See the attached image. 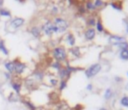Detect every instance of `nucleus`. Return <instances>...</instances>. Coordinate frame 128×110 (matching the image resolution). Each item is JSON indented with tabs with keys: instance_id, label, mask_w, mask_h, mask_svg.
<instances>
[{
	"instance_id": "obj_31",
	"label": "nucleus",
	"mask_w": 128,
	"mask_h": 110,
	"mask_svg": "<svg viewBox=\"0 0 128 110\" xmlns=\"http://www.w3.org/2000/svg\"><path fill=\"white\" fill-rule=\"evenodd\" d=\"M62 66H63V65H62L60 62H58V61H54V62L52 63V67L55 68V69H57V70H59Z\"/></svg>"
},
{
	"instance_id": "obj_25",
	"label": "nucleus",
	"mask_w": 128,
	"mask_h": 110,
	"mask_svg": "<svg viewBox=\"0 0 128 110\" xmlns=\"http://www.w3.org/2000/svg\"><path fill=\"white\" fill-rule=\"evenodd\" d=\"M120 104L123 107H128V95H124L120 99Z\"/></svg>"
},
{
	"instance_id": "obj_20",
	"label": "nucleus",
	"mask_w": 128,
	"mask_h": 110,
	"mask_svg": "<svg viewBox=\"0 0 128 110\" xmlns=\"http://www.w3.org/2000/svg\"><path fill=\"white\" fill-rule=\"evenodd\" d=\"M0 16H2V17H11V12L7 8L1 7L0 8Z\"/></svg>"
},
{
	"instance_id": "obj_3",
	"label": "nucleus",
	"mask_w": 128,
	"mask_h": 110,
	"mask_svg": "<svg viewBox=\"0 0 128 110\" xmlns=\"http://www.w3.org/2000/svg\"><path fill=\"white\" fill-rule=\"evenodd\" d=\"M52 54H53V57H54L55 61H58L60 63L64 62V61H67V50L62 45L53 48Z\"/></svg>"
},
{
	"instance_id": "obj_10",
	"label": "nucleus",
	"mask_w": 128,
	"mask_h": 110,
	"mask_svg": "<svg viewBox=\"0 0 128 110\" xmlns=\"http://www.w3.org/2000/svg\"><path fill=\"white\" fill-rule=\"evenodd\" d=\"M125 40H126L125 37L119 36V35H110V36H109V39H108V41H109L112 45H114V46H115L116 44L122 42V41H125Z\"/></svg>"
},
{
	"instance_id": "obj_32",
	"label": "nucleus",
	"mask_w": 128,
	"mask_h": 110,
	"mask_svg": "<svg viewBox=\"0 0 128 110\" xmlns=\"http://www.w3.org/2000/svg\"><path fill=\"white\" fill-rule=\"evenodd\" d=\"M24 103L27 105V107H28L30 110H36V107H35L31 102H29V101H24Z\"/></svg>"
},
{
	"instance_id": "obj_6",
	"label": "nucleus",
	"mask_w": 128,
	"mask_h": 110,
	"mask_svg": "<svg viewBox=\"0 0 128 110\" xmlns=\"http://www.w3.org/2000/svg\"><path fill=\"white\" fill-rule=\"evenodd\" d=\"M25 23V19L22 17H14L10 21V27L12 29H18Z\"/></svg>"
},
{
	"instance_id": "obj_35",
	"label": "nucleus",
	"mask_w": 128,
	"mask_h": 110,
	"mask_svg": "<svg viewBox=\"0 0 128 110\" xmlns=\"http://www.w3.org/2000/svg\"><path fill=\"white\" fill-rule=\"evenodd\" d=\"M124 22H125V29H126V33H128V20L127 19H125L124 20Z\"/></svg>"
},
{
	"instance_id": "obj_11",
	"label": "nucleus",
	"mask_w": 128,
	"mask_h": 110,
	"mask_svg": "<svg viewBox=\"0 0 128 110\" xmlns=\"http://www.w3.org/2000/svg\"><path fill=\"white\" fill-rule=\"evenodd\" d=\"M4 67H5V69L7 70L8 73H10L11 75L14 74V72H15V66H14L13 61H11V60L4 61Z\"/></svg>"
},
{
	"instance_id": "obj_36",
	"label": "nucleus",
	"mask_w": 128,
	"mask_h": 110,
	"mask_svg": "<svg viewBox=\"0 0 128 110\" xmlns=\"http://www.w3.org/2000/svg\"><path fill=\"white\" fill-rule=\"evenodd\" d=\"M115 80H116V81H119V82H120V81H122V78H119V77H115Z\"/></svg>"
},
{
	"instance_id": "obj_15",
	"label": "nucleus",
	"mask_w": 128,
	"mask_h": 110,
	"mask_svg": "<svg viewBox=\"0 0 128 110\" xmlns=\"http://www.w3.org/2000/svg\"><path fill=\"white\" fill-rule=\"evenodd\" d=\"M0 52H2L4 55H6V56H8V55H9V50L6 47L5 41L3 39H0Z\"/></svg>"
},
{
	"instance_id": "obj_37",
	"label": "nucleus",
	"mask_w": 128,
	"mask_h": 110,
	"mask_svg": "<svg viewBox=\"0 0 128 110\" xmlns=\"http://www.w3.org/2000/svg\"><path fill=\"white\" fill-rule=\"evenodd\" d=\"M99 110H108V109H107V108H105V107H101Z\"/></svg>"
},
{
	"instance_id": "obj_8",
	"label": "nucleus",
	"mask_w": 128,
	"mask_h": 110,
	"mask_svg": "<svg viewBox=\"0 0 128 110\" xmlns=\"http://www.w3.org/2000/svg\"><path fill=\"white\" fill-rule=\"evenodd\" d=\"M30 33L33 35L34 38H40L42 36V30H41V27L37 26V25H32L29 29Z\"/></svg>"
},
{
	"instance_id": "obj_39",
	"label": "nucleus",
	"mask_w": 128,
	"mask_h": 110,
	"mask_svg": "<svg viewBox=\"0 0 128 110\" xmlns=\"http://www.w3.org/2000/svg\"><path fill=\"white\" fill-rule=\"evenodd\" d=\"M127 75H128V72H127Z\"/></svg>"
},
{
	"instance_id": "obj_7",
	"label": "nucleus",
	"mask_w": 128,
	"mask_h": 110,
	"mask_svg": "<svg viewBox=\"0 0 128 110\" xmlns=\"http://www.w3.org/2000/svg\"><path fill=\"white\" fill-rule=\"evenodd\" d=\"M96 37V30L94 27H88V28L84 31V38L87 41H92Z\"/></svg>"
},
{
	"instance_id": "obj_40",
	"label": "nucleus",
	"mask_w": 128,
	"mask_h": 110,
	"mask_svg": "<svg viewBox=\"0 0 128 110\" xmlns=\"http://www.w3.org/2000/svg\"><path fill=\"white\" fill-rule=\"evenodd\" d=\"M0 39H1V38H0Z\"/></svg>"
},
{
	"instance_id": "obj_18",
	"label": "nucleus",
	"mask_w": 128,
	"mask_h": 110,
	"mask_svg": "<svg viewBox=\"0 0 128 110\" xmlns=\"http://www.w3.org/2000/svg\"><path fill=\"white\" fill-rule=\"evenodd\" d=\"M119 57L121 60L128 61V48L127 49H122L119 52Z\"/></svg>"
},
{
	"instance_id": "obj_22",
	"label": "nucleus",
	"mask_w": 128,
	"mask_h": 110,
	"mask_svg": "<svg viewBox=\"0 0 128 110\" xmlns=\"http://www.w3.org/2000/svg\"><path fill=\"white\" fill-rule=\"evenodd\" d=\"M110 5H111V7H113L114 9H116L117 11H121V10H122V3L119 2V1H118V2H116V1L111 2Z\"/></svg>"
},
{
	"instance_id": "obj_28",
	"label": "nucleus",
	"mask_w": 128,
	"mask_h": 110,
	"mask_svg": "<svg viewBox=\"0 0 128 110\" xmlns=\"http://www.w3.org/2000/svg\"><path fill=\"white\" fill-rule=\"evenodd\" d=\"M50 13H51V15H53V16L56 17V15L59 13V8L57 6H53L52 8H51V10H50Z\"/></svg>"
},
{
	"instance_id": "obj_2",
	"label": "nucleus",
	"mask_w": 128,
	"mask_h": 110,
	"mask_svg": "<svg viewBox=\"0 0 128 110\" xmlns=\"http://www.w3.org/2000/svg\"><path fill=\"white\" fill-rule=\"evenodd\" d=\"M41 30H42V34L47 35V36H52L53 34L57 33V29H56V26L54 25L53 21L47 19L45 20L42 24H41Z\"/></svg>"
},
{
	"instance_id": "obj_13",
	"label": "nucleus",
	"mask_w": 128,
	"mask_h": 110,
	"mask_svg": "<svg viewBox=\"0 0 128 110\" xmlns=\"http://www.w3.org/2000/svg\"><path fill=\"white\" fill-rule=\"evenodd\" d=\"M65 40H66L67 45H69L70 47H74V46H75L76 40H75V37H74L73 33H71V32L67 33V35H66V37H65Z\"/></svg>"
},
{
	"instance_id": "obj_38",
	"label": "nucleus",
	"mask_w": 128,
	"mask_h": 110,
	"mask_svg": "<svg viewBox=\"0 0 128 110\" xmlns=\"http://www.w3.org/2000/svg\"><path fill=\"white\" fill-rule=\"evenodd\" d=\"M2 3H3V0H0V5H2Z\"/></svg>"
},
{
	"instance_id": "obj_23",
	"label": "nucleus",
	"mask_w": 128,
	"mask_h": 110,
	"mask_svg": "<svg viewBox=\"0 0 128 110\" xmlns=\"http://www.w3.org/2000/svg\"><path fill=\"white\" fill-rule=\"evenodd\" d=\"M96 21H97V19L95 18V17H89L88 19H87V25L89 26V27H94L95 25H96Z\"/></svg>"
},
{
	"instance_id": "obj_24",
	"label": "nucleus",
	"mask_w": 128,
	"mask_h": 110,
	"mask_svg": "<svg viewBox=\"0 0 128 110\" xmlns=\"http://www.w3.org/2000/svg\"><path fill=\"white\" fill-rule=\"evenodd\" d=\"M112 94H113V91L111 88H107L105 90V93H104V99L105 100H109L111 97H112Z\"/></svg>"
},
{
	"instance_id": "obj_9",
	"label": "nucleus",
	"mask_w": 128,
	"mask_h": 110,
	"mask_svg": "<svg viewBox=\"0 0 128 110\" xmlns=\"http://www.w3.org/2000/svg\"><path fill=\"white\" fill-rule=\"evenodd\" d=\"M58 75H59V78H60L61 80H68V78H70L71 73L66 69L65 66H62V67L58 70Z\"/></svg>"
},
{
	"instance_id": "obj_5",
	"label": "nucleus",
	"mask_w": 128,
	"mask_h": 110,
	"mask_svg": "<svg viewBox=\"0 0 128 110\" xmlns=\"http://www.w3.org/2000/svg\"><path fill=\"white\" fill-rule=\"evenodd\" d=\"M13 63H14V66H15V72H14V74H16V75L23 74L24 71H25V69H26V67H27V65L25 64L24 62H22L19 58L14 59L13 60Z\"/></svg>"
},
{
	"instance_id": "obj_26",
	"label": "nucleus",
	"mask_w": 128,
	"mask_h": 110,
	"mask_svg": "<svg viewBox=\"0 0 128 110\" xmlns=\"http://www.w3.org/2000/svg\"><path fill=\"white\" fill-rule=\"evenodd\" d=\"M115 46H117L120 50H122V49H127L128 48V41H122V42H120V43H118V44H116Z\"/></svg>"
},
{
	"instance_id": "obj_16",
	"label": "nucleus",
	"mask_w": 128,
	"mask_h": 110,
	"mask_svg": "<svg viewBox=\"0 0 128 110\" xmlns=\"http://www.w3.org/2000/svg\"><path fill=\"white\" fill-rule=\"evenodd\" d=\"M36 83H37V81L35 79H27L25 81V86L28 89H34L36 87Z\"/></svg>"
},
{
	"instance_id": "obj_19",
	"label": "nucleus",
	"mask_w": 128,
	"mask_h": 110,
	"mask_svg": "<svg viewBox=\"0 0 128 110\" xmlns=\"http://www.w3.org/2000/svg\"><path fill=\"white\" fill-rule=\"evenodd\" d=\"M33 77H34V79L36 81H41L44 78V73L42 71H40V70H37V71H35L33 73Z\"/></svg>"
},
{
	"instance_id": "obj_4",
	"label": "nucleus",
	"mask_w": 128,
	"mask_h": 110,
	"mask_svg": "<svg viewBox=\"0 0 128 110\" xmlns=\"http://www.w3.org/2000/svg\"><path fill=\"white\" fill-rule=\"evenodd\" d=\"M101 69H102V66H101L100 63H94V64L90 65L85 70V76L87 78H89V79L90 78H93V77H95L101 71Z\"/></svg>"
},
{
	"instance_id": "obj_17",
	"label": "nucleus",
	"mask_w": 128,
	"mask_h": 110,
	"mask_svg": "<svg viewBox=\"0 0 128 110\" xmlns=\"http://www.w3.org/2000/svg\"><path fill=\"white\" fill-rule=\"evenodd\" d=\"M95 27H96V29H95V30H97L98 32H100V33H101V32H104V25H103V23H102V21H101V19H100V18H98V19H97Z\"/></svg>"
},
{
	"instance_id": "obj_21",
	"label": "nucleus",
	"mask_w": 128,
	"mask_h": 110,
	"mask_svg": "<svg viewBox=\"0 0 128 110\" xmlns=\"http://www.w3.org/2000/svg\"><path fill=\"white\" fill-rule=\"evenodd\" d=\"M85 8H86V10H88V11H93V10L96 9L95 6H94V3H93L92 1H90V0L86 1V3H85Z\"/></svg>"
},
{
	"instance_id": "obj_33",
	"label": "nucleus",
	"mask_w": 128,
	"mask_h": 110,
	"mask_svg": "<svg viewBox=\"0 0 128 110\" xmlns=\"http://www.w3.org/2000/svg\"><path fill=\"white\" fill-rule=\"evenodd\" d=\"M79 12H80L81 14H85V12H86L85 6H80V7H79Z\"/></svg>"
},
{
	"instance_id": "obj_34",
	"label": "nucleus",
	"mask_w": 128,
	"mask_h": 110,
	"mask_svg": "<svg viewBox=\"0 0 128 110\" xmlns=\"http://www.w3.org/2000/svg\"><path fill=\"white\" fill-rule=\"evenodd\" d=\"M86 89H87L88 91H91V90L93 89V85H92L91 83H89V84H88V85L86 86Z\"/></svg>"
},
{
	"instance_id": "obj_30",
	"label": "nucleus",
	"mask_w": 128,
	"mask_h": 110,
	"mask_svg": "<svg viewBox=\"0 0 128 110\" xmlns=\"http://www.w3.org/2000/svg\"><path fill=\"white\" fill-rule=\"evenodd\" d=\"M49 82H50V84L52 85V86H57V85L59 84V81H58V79H56V78H50Z\"/></svg>"
},
{
	"instance_id": "obj_29",
	"label": "nucleus",
	"mask_w": 128,
	"mask_h": 110,
	"mask_svg": "<svg viewBox=\"0 0 128 110\" xmlns=\"http://www.w3.org/2000/svg\"><path fill=\"white\" fill-rule=\"evenodd\" d=\"M93 3H94L95 8H100V7L103 6V4H104L103 0H95V1H94Z\"/></svg>"
},
{
	"instance_id": "obj_12",
	"label": "nucleus",
	"mask_w": 128,
	"mask_h": 110,
	"mask_svg": "<svg viewBox=\"0 0 128 110\" xmlns=\"http://www.w3.org/2000/svg\"><path fill=\"white\" fill-rule=\"evenodd\" d=\"M11 86H12L13 90H14V91H15L17 94H19V93L21 92L22 83H21L20 81H17V80H15V79L11 78Z\"/></svg>"
},
{
	"instance_id": "obj_14",
	"label": "nucleus",
	"mask_w": 128,
	"mask_h": 110,
	"mask_svg": "<svg viewBox=\"0 0 128 110\" xmlns=\"http://www.w3.org/2000/svg\"><path fill=\"white\" fill-rule=\"evenodd\" d=\"M69 52H70V54L71 55H73L74 57H76V58H79V57H81V51H80V48L79 47H77V46H74V47H71L70 48V50H69Z\"/></svg>"
},
{
	"instance_id": "obj_1",
	"label": "nucleus",
	"mask_w": 128,
	"mask_h": 110,
	"mask_svg": "<svg viewBox=\"0 0 128 110\" xmlns=\"http://www.w3.org/2000/svg\"><path fill=\"white\" fill-rule=\"evenodd\" d=\"M53 23L56 26V29H57V33H65L70 27V23L63 17H59L56 16L53 18Z\"/></svg>"
},
{
	"instance_id": "obj_27",
	"label": "nucleus",
	"mask_w": 128,
	"mask_h": 110,
	"mask_svg": "<svg viewBox=\"0 0 128 110\" xmlns=\"http://www.w3.org/2000/svg\"><path fill=\"white\" fill-rule=\"evenodd\" d=\"M67 87V80H60L59 82V90L62 91Z\"/></svg>"
}]
</instances>
